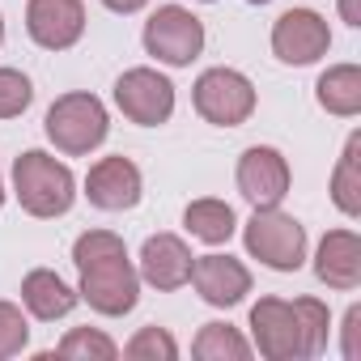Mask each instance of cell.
I'll return each mask as SVG.
<instances>
[{
    "label": "cell",
    "mask_w": 361,
    "mask_h": 361,
    "mask_svg": "<svg viewBox=\"0 0 361 361\" xmlns=\"http://www.w3.org/2000/svg\"><path fill=\"white\" fill-rule=\"evenodd\" d=\"M140 39H145V51L157 64L188 68L204 51V22L192 9H183V5H157L153 18L145 22Z\"/></svg>",
    "instance_id": "obj_6"
},
{
    "label": "cell",
    "mask_w": 361,
    "mask_h": 361,
    "mask_svg": "<svg viewBox=\"0 0 361 361\" xmlns=\"http://www.w3.org/2000/svg\"><path fill=\"white\" fill-rule=\"evenodd\" d=\"M43 132L47 140L68 153V157H81L90 149H98L111 132V119H106V106L102 98H94L90 90H73V94H60L51 106H47V119H43Z\"/></svg>",
    "instance_id": "obj_3"
},
{
    "label": "cell",
    "mask_w": 361,
    "mask_h": 361,
    "mask_svg": "<svg viewBox=\"0 0 361 361\" xmlns=\"http://www.w3.org/2000/svg\"><path fill=\"white\" fill-rule=\"evenodd\" d=\"M314 276L327 289H357L361 285V238L353 230H327L314 251Z\"/></svg>",
    "instance_id": "obj_15"
},
{
    "label": "cell",
    "mask_w": 361,
    "mask_h": 361,
    "mask_svg": "<svg viewBox=\"0 0 361 361\" xmlns=\"http://www.w3.org/2000/svg\"><path fill=\"white\" fill-rule=\"evenodd\" d=\"M35 102V85L18 68H0V119H18Z\"/></svg>",
    "instance_id": "obj_23"
},
{
    "label": "cell",
    "mask_w": 361,
    "mask_h": 361,
    "mask_svg": "<svg viewBox=\"0 0 361 361\" xmlns=\"http://www.w3.org/2000/svg\"><path fill=\"white\" fill-rule=\"evenodd\" d=\"M357 331H361V306H348V314H344V357L348 361H357Z\"/></svg>",
    "instance_id": "obj_26"
},
{
    "label": "cell",
    "mask_w": 361,
    "mask_h": 361,
    "mask_svg": "<svg viewBox=\"0 0 361 361\" xmlns=\"http://www.w3.org/2000/svg\"><path fill=\"white\" fill-rule=\"evenodd\" d=\"M102 5H106L111 13H140L149 0H102Z\"/></svg>",
    "instance_id": "obj_27"
},
{
    "label": "cell",
    "mask_w": 361,
    "mask_h": 361,
    "mask_svg": "<svg viewBox=\"0 0 361 361\" xmlns=\"http://www.w3.org/2000/svg\"><path fill=\"white\" fill-rule=\"evenodd\" d=\"M243 243L247 255L272 272H298L306 264V230L298 217L281 209H255L251 221L243 226Z\"/></svg>",
    "instance_id": "obj_4"
},
{
    "label": "cell",
    "mask_w": 361,
    "mask_h": 361,
    "mask_svg": "<svg viewBox=\"0 0 361 361\" xmlns=\"http://www.w3.org/2000/svg\"><path fill=\"white\" fill-rule=\"evenodd\" d=\"M85 196L94 209L102 213H128L140 204L145 196V178H140V166L123 153H111V157H98L85 174Z\"/></svg>",
    "instance_id": "obj_10"
},
{
    "label": "cell",
    "mask_w": 361,
    "mask_h": 361,
    "mask_svg": "<svg viewBox=\"0 0 361 361\" xmlns=\"http://www.w3.org/2000/svg\"><path fill=\"white\" fill-rule=\"evenodd\" d=\"M331 314L319 298H259L251 306V336L268 361H306L327 348Z\"/></svg>",
    "instance_id": "obj_1"
},
{
    "label": "cell",
    "mask_w": 361,
    "mask_h": 361,
    "mask_svg": "<svg viewBox=\"0 0 361 361\" xmlns=\"http://www.w3.org/2000/svg\"><path fill=\"white\" fill-rule=\"evenodd\" d=\"M247 5H268V0H247Z\"/></svg>",
    "instance_id": "obj_30"
},
{
    "label": "cell",
    "mask_w": 361,
    "mask_h": 361,
    "mask_svg": "<svg viewBox=\"0 0 361 361\" xmlns=\"http://www.w3.org/2000/svg\"><path fill=\"white\" fill-rule=\"evenodd\" d=\"M183 226H188L192 238H200V243H209V247H221V243L234 238L238 217H234V209H230L226 200L204 196V200H192V204L183 209Z\"/></svg>",
    "instance_id": "obj_18"
},
{
    "label": "cell",
    "mask_w": 361,
    "mask_h": 361,
    "mask_svg": "<svg viewBox=\"0 0 361 361\" xmlns=\"http://www.w3.org/2000/svg\"><path fill=\"white\" fill-rule=\"evenodd\" d=\"M13 196L30 217H64L77 200V178L64 161L43 149H26L13 161Z\"/></svg>",
    "instance_id": "obj_2"
},
{
    "label": "cell",
    "mask_w": 361,
    "mask_h": 361,
    "mask_svg": "<svg viewBox=\"0 0 361 361\" xmlns=\"http://www.w3.org/2000/svg\"><path fill=\"white\" fill-rule=\"evenodd\" d=\"M30 340V323L22 314V306L13 302H0V361L5 357H18Z\"/></svg>",
    "instance_id": "obj_25"
},
{
    "label": "cell",
    "mask_w": 361,
    "mask_h": 361,
    "mask_svg": "<svg viewBox=\"0 0 361 361\" xmlns=\"http://www.w3.org/2000/svg\"><path fill=\"white\" fill-rule=\"evenodd\" d=\"M77 272H81V285H77L81 302H90V310H98V314H106V319L128 314V310L140 302V272L132 268L128 251H123V255L94 259V264H85V268H77Z\"/></svg>",
    "instance_id": "obj_7"
},
{
    "label": "cell",
    "mask_w": 361,
    "mask_h": 361,
    "mask_svg": "<svg viewBox=\"0 0 361 361\" xmlns=\"http://www.w3.org/2000/svg\"><path fill=\"white\" fill-rule=\"evenodd\" d=\"M123 357H128V361H174V357H178V344H174V336H170L166 327H140V331L128 340Z\"/></svg>",
    "instance_id": "obj_22"
},
{
    "label": "cell",
    "mask_w": 361,
    "mask_h": 361,
    "mask_svg": "<svg viewBox=\"0 0 361 361\" xmlns=\"http://www.w3.org/2000/svg\"><path fill=\"white\" fill-rule=\"evenodd\" d=\"M192 247L178 238V234H149L140 247V281L170 293V289H183L192 281Z\"/></svg>",
    "instance_id": "obj_13"
},
{
    "label": "cell",
    "mask_w": 361,
    "mask_h": 361,
    "mask_svg": "<svg viewBox=\"0 0 361 361\" xmlns=\"http://www.w3.org/2000/svg\"><path fill=\"white\" fill-rule=\"evenodd\" d=\"M192 285L209 306H238L251 293V272L234 255H196L192 259Z\"/></svg>",
    "instance_id": "obj_14"
},
{
    "label": "cell",
    "mask_w": 361,
    "mask_h": 361,
    "mask_svg": "<svg viewBox=\"0 0 361 361\" xmlns=\"http://www.w3.org/2000/svg\"><path fill=\"white\" fill-rule=\"evenodd\" d=\"M115 106L140 123V128H157L174 115V85L170 77H161L157 68H128L115 81Z\"/></svg>",
    "instance_id": "obj_9"
},
{
    "label": "cell",
    "mask_w": 361,
    "mask_h": 361,
    "mask_svg": "<svg viewBox=\"0 0 361 361\" xmlns=\"http://www.w3.org/2000/svg\"><path fill=\"white\" fill-rule=\"evenodd\" d=\"M340 18L348 26H361V9H357V0H340Z\"/></svg>",
    "instance_id": "obj_28"
},
{
    "label": "cell",
    "mask_w": 361,
    "mask_h": 361,
    "mask_svg": "<svg viewBox=\"0 0 361 361\" xmlns=\"http://www.w3.org/2000/svg\"><path fill=\"white\" fill-rule=\"evenodd\" d=\"M314 98L327 115H340V119H353L361 111V68L357 64H331L319 85H314Z\"/></svg>",
    "instance_id": "obj_17"
},
{
    "label": "cell",
    "mask_w": 361,
    "mask_h": 361,
    "mask_svg": "<svg viewBox=\"0 0 361 361\" xmlns=\"http://www.w3.org/2000/svg\"><path fill=\"white\" fill-rule=\"evenodd\" d=\"M331 47V30H327V18H319L314 9H289L272 22V56L281 64H314L323 60Z\"/></svg>",
    "instance_id": "obj_11"
},
{
    "label": "cell",
    "mask_w": 361,
    "mask_h": 361,
    "mask_svg": "<svg viewBox=\"0 0 361 361\" xmlns=\"http://www.w3.org/2000/svg\"><path fill=\"white\" fill-rule=\"evenodd\" d=\"M128 247H123V238L119 234H111V230H85L77 243H73V264L77 268H85V264H94V259H106V255H123Z\"/></svg>",
    "instance_id": "obj_24"
},
{
    "label": "cell",
    "mask_w": 361,
    "mask_h": 361,
    "mask_svg": "<svg viewBox=\"0 0 361 361\" xmlns=\"http://www.w3.org/2000/svg\"><path fill=\"white\" fill-rule=\"evenodd\" d=\"M331 200L344 217H361V132L344 140V153L331 170Z\"/></svg>",
    "instance_id": "obj_19"
},
{
    "label": "cell",
    "mask_w": 361,
    "mask_h": 361,
    "mask_svg": "<svg viewBox=\"0 0 361 361\" xmlns=\"http://www.w3.org/2000/svg\"><path fill=\"white\" fill-rule=\"evenodd\" d=\"M192 353L200 361H247L251 357V344L230 323H204L200 336H196V344H192Z\"/></svg>",
    "instance_id": "obj_20"
},
{
    "label": "cell",
    "mask_w": 361,
    "mask_h": 361,
    "mask_svg": "<svg viewBox=\"0 0 361 361\" xmlns=\"http://www.w3.org/2000/svg\"><path fill=\"white\" fill-rule=\"evenodd\" d=\"M234 178H238L243 200H251L255 209H281V200L289 196V183H293L285 153L272 149V145H251L238 157Z\"/></svg>",
    "instance_id": "obj_8"
},
{
    "label": "cell",
    "mask_w": 361,
    "mask_h": 361,
    "mask_svg": "<svg viewBox=\"0 0 361 361\" xmlns=\"http://www.w3.org/2000/svg\"><path fill=\"white\" fill-rule=\"evenodd\" d=\"M196 115L217 128H238L255 115V85L238 68H204L192 90Z\"/></svg>",
    "instance_id": "obj_5"
},
{
    "label": "cell",
    "mask_w": 361,
    "mask_h": 361,
    "mask_svg": "<svg viewBox=\"0 0 361 361\" xmlns=\"http://www.w3.org/2000/svg\"><path fill=\"white\" fill-rule=\"evenodd\" d=\"M0 43H5V18H0Z\"/></svg>",
    "instance_id": "obj_29"
},
{
    "label": "cell",
    "mask_w": 361,
    "mask_h": 361,
    "mask_svg": "<svg viewBox=\"0 0 361 361\" xmlns=\"http://www.w3.org/2000/svg\"><path fill=\"white\" fill-rule=\"evenodd\" d=\"M26 35L43 51H68L85 35V5L81 0H30L26 5Z\"/></svg>",
    "instance_id": "obj_12"
},
{
    "label": "cell",
    "mask_w": 361,
    "mask_h": 361,
    "mask_svg": "<svg viewBox=\"0 0 361 361\" xmlns=\"http://www.w3.org/2000/svg\"><path fill=\"white\" fill-rule=\"evenodd\" d=\"M77 302H81V293H77L64 276H56L51 268H35V272H26V281H22V306H26L35 319H43V323L64 319Z\"/></svg>",
    "instance_id": "obj_16"
},
{
    "label": "cell",
    "mask_w": 361,
    "mask_h": 361,
    "mask_svg": "<svg viewBox=\"0 0 361 361\" xmlns=\"http://www.w3.org/2000/svg\"><path fill=\"white\" fill-rule=\"evenodd\" d=\"M0 204H5V183H0Z\"/></svg>",
    "instance_id": "obj_31"
},
{
    "label": "cell",
    "mask_w": 361,
    "mask_h": 361,
    "mask_svg": "<svg viewBox=\"0 0 361 361\" xmlns=\"http://www.w3.org/2000/svg\"><path fill=\"white\" fill-rule=\"evenodd\" d=\"M56 353L68 357V361H115V357H119L115 340H111L106 331H98V327H73V331L60 340Z\"/></svg>",
    "instance_id": "obj_21"
},
{
    "label": "cell",
    "mask_w": 361,
    "mask_h": 361,
    "mask_svg": "<svg viewBox=\"0 0 361 361\" xmlns=\"http://www.w3.org/2000/svg\"><path fill=\"white\" fill-rule=\"evenodd\" d=\"M204 5H213V0H204Z\"/></svg>",
    "instance_id": "obj_32"
}]
</instances>
